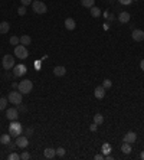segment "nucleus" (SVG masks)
Masks as SVG:
<instances>
[{
  "label": "nucleus",
  "instance_id": "obj_7",
  "mask_svg": "<svg viewBox=\"0 0 144 160\" xmlns=\"http://www.w3.org/2000/svg\"><path fill=\"white\" fill-rule=\"evenodd\" d=\"M27 71V68L24 66L23 64H19V65H15V69H13V75L17 77V78H20V77H23L24 74Z\"/></svg>",
  "mask_w": 144,
  "mask_h": 160
},
{
  "label": "nucleus",
  "instance_id": "obj_21",
  "mask_svg": "<svg viewBox=\"0 0 144 160\" xmlns=\"http://www.w3.org/2000/svg\"><path fill=\"white\" fill-rule=\"evenodd\" d=\"M94 123H95L96 126H101L104 123V115L102 114H95L94 115Z\"/></svg>",
  "mask_w": 144,
  "mask_h": 160
},
{
  "label": "nucleus",
  "instance_id": "obj_17",
  "mask_svg": "<svg viewBox=\"0 0 144 160\" xmlns=\"http://www.w3.org/2000/svg\"><path fill=\"white\" fill-rule=\"evenodd\" d=\"M131 143H127V141H124V143L121 144V152L124 153V154H130L131 153Z\"/></svg>",
  "mask_w": 144,
  "mask_h": 160
},
{
  "label": "nucleus",
  "instance_id": "obj_32",
  "mask_svg": "<svg viewBox=\"0 0 144 160\" xmlns=\"http://www.w3.org/2000/svg\"><path fill=\"white\" fill-rule=\"evenodd\" d=\"M20 3H22V6H29L33 3V0H20Z\"/></svg>",
  "mask_w": 144,
  "mask_h": 160
},
{
  "label": "nucleus",
  "instance_id": "obj_35",
  "mask_svg": "<svg viewBox=\"0 0 144 160\" xmlns=\"http://www.w3.org/2000/svg\"><path fill=\"white\" fill-rule=\"evenodd\" d=\"M105 159V156L101 153V154H95V160H104Z\"/></svg>",
  "mask_w": 144,
  "mask_h": 160
},
{
  "label": "nucleus",
  "instance_id": "obj_23",
  "mask_svg": "<svg viewBox=\"0 0 144 160\" xmlns=\"http://www.w3.org/2000/svg\"><path fill=\"white\" fill-rule=\"evenodd\" d=\"M91 10V16L92 17H98V16H101V10L98 7H95V6H92V7L89 9Z\"/></svg>",
  "mask_w": 144,
  "mask_h": 160
},
{
  "label": "nucleus",
  "instance_id": "obj_33",
  "mask_svg": "<svg viewBox=\"0 0 144 160\" xmlns=\"http://www.w3.org/2000/svg\"><path fill=\"white\" fill-rule=\"evenodd\" d=\"M6 146H7L10 150H13V149H15V146H16V141H15V143H13V141H9V143L6 144Z\"/></svg>",
  "mask_w": 144,
  "mask_h": 160
},
{
  "label": "nucleus",
  "instance_id": "obj_36",
  "mask_svg": "<svg viewBox=\"0 0 144 160\" xmlns=\"http://www.w3.org/2000/svg\"><path fill=\"white\" fill-rule=\"evenodd\" d=\"M17 110H19V111H26V107H24V105H22V104H19V105H17Z\"/></svg>",
  "mask_w": 144,
  "mask_h": 160
},
{
  "label": "nucleus",
  "instance_id": "obj_27",
  "mask_svg": "<svg viewBox=\"0 0 144 160\" xmlns=\"http://www.w3.org/2000/svg\"><path fill=\"white\" fill-rule=\"evenodd\" d=\"M102 87H104L105 89L111 88V87H112V82L110 80H104V82H102Z\"/></svg>",
  "mask_w": 144,
  "mask_h": 160
},
{
  "label": "nucleus",
  "instance_id": "obj_41",
  "mask_svg": "<svg viewBox=\"0 0 144 160\" xmlns=\"http://www.w3.org/2000/svg\"><path fill=\"white\" fill-rule=\"evenodd\" d=\"M140 159H141V160H144V150H143V152H141V154H140Z\"/></svg>",
  "mask_w": 144,
  "mask_h": 160
},
{
  "label": "nucleus",
  "instance_id": "obj_20",
  "mask_svg": "<svg viewBox=\"0 0 144 160\" xmlns=\"http://www.w3.org/2000/svg\"><path fill=\"white\" fill-rule=\"evenodd\" d=\"M9 29H10V26H9L7 22H1L0 23V33L1 35H6L9 32Z\"/></svg>",
  "mask_w": 144,
  "mask_h": 160
},
{
  "label": "nucleus",
  "instance_id": "obj_28",
  "mask_svg": "<svg viewBox=\"0 0 144 160\" xmlns=\"http://www.w3.org/2000/svg\"><path fill=\"white\" fill-rule=\"evenodd\" d=\"M9 160H20V156L17 154V153H12V154H9Z\"/></svg>",
  "mask_w": 144,
  "mask_h": 160
},
{
  "label": "nucleus",
  "instance_id": "obj_3",
  "mask_svg": "<svg viewBox=\"0 0 144 160\" xmlns=\"http://www.w3.org/2000/svg\"><path fill=\"white\" fill-rule=\"evenodd\" d=\"M22 98H23V94L19 92V91H13V92H9L7 100L10 104H15V107H17L19 104H22Z\"/></svg>",
  "mask_w": 144,
  "mask_h": 160
},
{
  "label": "nucleus",
  "instance_id": "obj_29",
  "mask_svg": "<svg viewBox=\"0 0 144 160\" xmlns=\"http://www.w3.org/2000/svg\"><path fill=\"white\" fill-rule=\"evenodd\" d=\"M56 156H59V157L65 156V149H64V147H59V149H56Z\"/></svg>",
  "mask_w": 144,
  "mask_h": 160
},
{
  "label": "nucleus",
  "instance_id": "obj_40",
  "mask_svg": "<svg viewBox=\"0 0 144 160\" xmlns=\"http://www.w3.org/2000/svg\"><path fill=\"white\" fill-rule=\"evenodd\" d=\"M140 68H141V69H143V71H144V59H143V61H141V62H140Z\"/></svg>",
  "mask_w": 144,
  "mask_h": 160
},
{
  "label": "nucleus",
  "instance_id": "obj_1",
  "mask_svg": "<svg viewBox=\"0 0 144 160\" xmlns=\"http://www.w3.org/2000/svg\"><path fill=\"white\" fill-rule=\"evenodd\" d=\"M22 131H23V127H22V124L20 123H17V120L12 121L10 123V126H9V134L12 137H19L22 134Z\"/></svg>",
  "mask_w": 144,
  "mask_h": 160
},
{
  "label": "nucleus",
  "instance_id": "obj_31",
  "mask_svg": "<svg viewBox=\"0 0 144 160\" xmlns=\"http://www.w3.org/2000/svg\"><path fill=\"white\" fill-rule=\"evenodd\" d=\"M20 159H22V160H29V159H30V154H29L27 152H23L22 154H20Z\"/></svg>",
  "mask_w": 144,
  "mask_h": 160
},
{
  "label": "nucleus",
  "instance_id": "obj_38",
  "mask_svg": "<svg viewBox=\"0 0 144 160\" xmlns=\"http://www.w3.org/2000/svg\"><path fill=\"white\" fill-rule=\"evenodd\" d=\"M32 134H33V130H32V128H27V136H26V137L32 136Z\"/></svg>",
  "mask_w": 144,
  "mask_h": 160
},
{
  "label": "nucleus",
  "instance_id": "obj_42",
  "mask_svg": "<svg viewBox=\"0 0 144 160\" xmlns=\"http://www.w3.org/2000/svg\"><path fill=\"white\" fill-rule=\"evenodd\" d=\"M133 1H137V0H133Z\"/></svg>",
  "mask_w": 144,
  "mask_h": 160
},
{
  "label": "nucleus",
  "instance_id": "obj_43",
  "mask_svg": "<svg viewBox=\"0 0 144 160\" xmlns=\"http://www.w3.org/2000/svg\"><path fill=\"white\" fill-rule=\"evenodd\" d=\"M33 1H35V0H33Z\"/></svg>",
  "mask_w": 144,
  "mask_h": 160
},
{
  "label": "nucleus",
  "instance_id": "obj_8",
  "mask_svg": "<svg viewBox=\"0 0 144 160\" xmlns=\"http://www.w3.org/2000/svg\"><path fill=\"white\" fill-rule=\"evenodd\" d=\"M6 117H7L10 121L17 120V117H19V110H17V108H15V107L7 108V110H6Z\"/></svg>",
  "mask_w": 144,
  "mask_h": 160
},
{
  "label": "nucleus",
  "instance_id": "obj_15",
  "mask_svg": "<svg viewBox=\"0 0 144 160\" xmlns=\"http://www.w3.org/2000/svg\"><path fill=\"white\" fill-rule=\"evenodd\" d=\"M53 74H55V77H64L66 74V68L65 66H55L53 68Z\"/></svg>",
  "mask_w": 144,
  "mask_h": 160
},
{
  "label": "nucleus",
  "instance_id": "obj_14",
  "mask_svg": "<svg viewBox=\"0 0 144 160\" xmlns=\"http://www.w3.org/2000/svg\"><path fill=\"white\" fill-rule=\"evenodd\" d=\"M136 140H137V134L134 131H130V133H127L124 136V141H127V143H134Z\"/></svg>",
  "mask_w": 144,
  "mask_h": 160
},
{
  "label": "nucleus",
  "instance_id": "obj_22",
  "mask_svg": "<svg viewBox=\"0 0 144 160\" xmlns=\"http://www.w3.org/2000/svg\"><path fill=\"white\" fill-rule=\"evenodd\" d=\"M94 3H95V0H81V4L87 9H91L94 6Z\"/></svg>",
  "mask_w": 144,
  "mask_h": 160
},
{
  "label": "nucleus",
  "instance_id": "obj_5",
  "mask_svg": "<svg viewBox=\"0 0 144 160\" xmlns=\"http://www.w3.org/2000/svg\"><path fill=\"white\" fill-rule=\"evenodd\" d=\"M32 9L35 13H38V15H43V13H46L48 12V6L45 4V3H42L39 0H35L32 3Z\"/></svg>",
  "mask_w": 144,
  "mask_h": 160
},
{
  "label": "nucleus",
  "instance_id": "obj_34",
  "mask_svg": "<svg viewBox=\"0 0 144 160\" xmlns=\"http://www.w3.org/2000/svg\"><path fill=\"white\" fill-rule=\"evenodd\" d=\"M118 1H120L121 4H124V6H127V4H130V3H131L133 0H118Z\"/></svg>",
  "mask_w": 144,
  "mask_h": 160
},
{
  "label": "nucleus",
  "instance_id": "obj_10",
  "mask_svg": "<svg viewBox=\"0 0 144 160\" xmlns=\"http://www.w3.org/2000/svg\"><path fill=\"white\" fill-rule=\"evenodd\" d=\"M131 38L136 42H141V40H144V32L141 29H134L133 33H131Z\"/></svg>",
  "mask_w": 144,
  "mask_h": 160
},
{
  "label": "nucleus",
  "instance_id": "obj_6",
  "mask_svg": "<svg viewBox=\"0 0 144 160\" xmlns=\"http://www.w3.org/2000/svg\"><path fill=\"white\" fill-rule=\"evenodd\" d=\"M1 64H3V68H4L6 71H10L12 68H15V56L4 55V56H3V61H1Z\"/></svg>",
  "mask_w": 144,
  "mask_h": 160
},
{
  "label": "nucleus",
  "instance_id": "obj_13",
  "mask_svg": "<svg viewBox=\"0 0 144 160\" xmlns=\"http://www.w3.org/2000/svg\"><path fill=\"white\" fill-rule=\"evenodd\" d=\"M118 22L120 23H128L130 22V13L128 12H121L118 15Z\"/></svg>",
  "mask_w": 144,
  "mask_h": 160
},
{
  "label": "nucleus",
  "instance_id": "obj_4",
  "mask_svg": "<svg viewBox=\"0 0 144 160\" xmlns=\"http://www.w3.org/2000/svg\"><path fill=\"white\" fill-rule=\"evenodd\" d=\"M15 56H16V58H19V59H26V58L29 56V51L26 49V46H24V45L19 43V45H16V46H15Z\"/></svg>",
  "mask_w": 144,
  "mask_h": 160
},
{
  "label": "nucleus",
  "instance_id": "obj_30",
  "mask_svg": "<svg viewBox=\"0 0 144 160\" xmlns=\"http://www.w3.org/2000/svg\"><path fill=\"white\" fill-rule=\"evenodd\" d=\"M17 13H19L20 16H24V15H26V6H20V7L17 9Z\"/></svg>",
  "mask_w": 144,
  "mask_h": 160
},
{
  "label": "nucleus",
  "instance_id": "obj_26",
  "mask_svg": "<svg viewBox=\"0 0 144 160\" xmlns=\"http://www.w3.org/2000/svg\"><path fill=\"white\" fill-rule=\"evenodd\" d=\"M19 43H20V39H19L17 36H12V38H10V45H12V46H16Z\"/></svg>",
  "mask_w": 144,
  "mask_h": 160
},
{
  "label": "nucleus",
  "instance_id": "obj_11",
  "mask_svg": "<svg viewBox=\"0 0 144 160\" xmlns=\"http://www.w3.org/2000/svg\"><path fill=\"white\" fill-rule=\"evenodd\" d=\"M94 95H95L96 100H102V98L105 97V88L102 87V85L95 87V89H94Z\"/></svg>",
  "mask_w": 144,
  "mask_h": 160
},
{
  "label": "nucleus",
  "instance_id": "obj_9",
  "mask_svg": "<svg viewBox=\"0 0 144 160\" xmlns=\"http://www.w3.org/2000/svg\"><path fill=\"white\" fill-rule=\"evenodd\" d=\"M16 146L17 147H20V149H26L27 146H29V140H27V137L26 136H20L16 137Z\"/></svg>",
  "mask_w": 144,
  "mask_h": 160
},
{
  "label": "nucleus",
  "instance_id": "obj_18",
  "mask_svg": "<svg viewBox=\"0 0 144 160\" xmlns=\"http://www.w3.org/2000/svg\"><path fill=\"white\" fill-rule=\"evenodd\" d=\"M19 39H20V43H22V45H24V46L30 45V42H32V38H30L29 35H23V36H20Z\"/></svg>",
  "mask_w": 144,
  "mask_h": 160
},
{
  "label": "nucleus",
  "instance_id": "obj_25",
  "mask_svg": "<svg viewBox=\"0 0 144 160\" xmlns=\"http://www.w3.org/2000/svg\"><path fill=\"white\" fill-rule=\"evenodd\" d=\"M7 103H9L7 98H4V97H3V98H0V111H3V110L7 107Z\"/></svg>",
  "mask_w": 144,
  "mask_h": 160
},
{
  "label": "nucleus",
  "instance_id": "obj_12",
  "mask_svg": "<svg viewBox=\"0 0 144 160\" xmlns=\"http://www.w3.org/2000/svg\"><path fill=\"white\" fill-rule=\"evenodd\" d=\"M43 156L46 157V159H53L56 156V149H52V147H48V149H45V152H43Z\"/></svg>",
  "mask_w": 144,
  "mask_h": 160
},
{
  "label": "nucleus",
  "instance_id": "obj_16",
  "mask_svg": "<svg viewBox=\"0 0 144 160\" xmlns=\"http://www.w3.org/2000/svg\"><path fill=\"white\" fill-rule=\"evenodd\" d=\"M75 26H76V23H75V20H73L72 17H68V19L65 20V28H66L68 31H73Z\"/></svg>",
  "mask_w": 144,
  "mask_h": 160
},
{
  "label": "nucleus",
  "instance_id": "obj_39",
  "mask_svg": "<svg viewBox=\"0 0 144 160\" xmlns=\"http://www.w3.org/2000/svg\"><path fill=\"white\" fill-rule=\"evenodd\" d=\"M12 87H13L15 89H16L17 87H19V84H16V82H12Z\"/></svg>",
  "mask_w": 144,
  "mask_h": 160
},
{
  "label": "nucleus",
  "instance_id": "obj_24",
  "mask_svg": "<svg viewBox=\"0 0 144 160\" xmlns=\"http://www.w3.org/2000/svg\"><path fill=\"white\" fill-rule=\"evenodd\" d=\"M10 134H3V136L0 137V143L1 144H7L9 141H12V140H10Z\"/></svg>",
  "mask_w": 144,
  "mask_h": 160
},
{
  "label": "nucleus",
  "instance_id": "obj_37",
  "mask_svg": "<svg viewBox=\"0 0 144 160\" xmlns=\"http://www.w3.org/2000/svg\"><path fill=\"white\" fill-rule=\"evenodd\" d=\"M89 130H91V131H96V124H95V123L89 126Z\"/></svg>",
  "mask_w": 144,
  "mask_h": 160
},
{
  "label": "nucleus",
  "instance_id": "obj_19",
  "mask_svg": "<svg viewBox=\"0 0 144 160\" xmlns=\"http://www.w3.org/2000/svg\"><path fill=\"white\" fill-rule=\"evenodd\" d=\"M112 150V147H111V144H108V143H104L102 144V147H101V152H102V154L104 156H107V154H110Z\"/></svg>",
  "mask_w": 144,
  "mask_h": 160
},
{
  "label": "nucleus",
  "instance_id": "obj_2",
  "mask_svg": "<svg viewBox=\"0 0 144 160\" xmlns=\"http://www.w3.org/2000/svg\"><path fill=\"white\" fill-rule=\"evenodd\" d=\"M17 89H19V92H22V94H29V92L33 89V82L30 80L20 81V82H19V87H17Z\"/></svg>",
  "mask_w": 144,
  "mask_h": 160
}]
</instances>
